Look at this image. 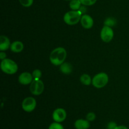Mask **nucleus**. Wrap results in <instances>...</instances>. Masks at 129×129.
<instances>
[{
	"label": "nucleus",
	"mask_w": 129,
	"mask_h": 129,
	"mask_svg": "<svg viewBox=\"0 0 129 129\" xmlns=\"http://www.w3.org/2000/svg\"><path fill=\"white\" fill-rule=\"evenodd\" d=\"M20 3L24 7H30L33 5L34 0H18Z\"/></svg>",
	"instance_id": "18"
},
{
	"label": "nucleus",
	"mask_w": 129,
	"mask_h": 129,
	"mask_svg": "<svg viewBox=\"0 0 129 129\" xmlns=\"http://www.w3.org/2000/svg\"><path fill=\"white\" fill-rule=\"evenodd\" d=\"M6 53L5 52V51H1V52H0V59H1V60H3V59H6Z\"/></svg>",
	"instance_id": "25"
},
{
	"label": "nucleus",
	"mask_w": 129,
	"mask_h": 129,
	"mask_svg": "<svg viewBox=\"0 0 129 129\" xmlns=\"http://www.w3.org/2000/svg\"><path fill=\"white\" fill-rule=\"evenodd\" d=\"M24 49V45L21 42L15 41L11 44L10 50L14 53L21 52Z\"/></svg>",
	"instance_id": "13"
},
{
	"label": "nucleus",
	"mask_w": 129,
	"mask_h": 129,
	"mask_svg": "<svg viewBox=\"0 0 129 129\" xmlns=\"http://www.w3.org/2000/svg\"><path fill=\"white\" fill-rule=\"evenodd\" d=\"M67 57V52L63 47H57L51 52L49 57L50 61L53 65L60 66L65 62Z\"/></svg>",
	"instance_id": "1"
},
{
	"label": "nucleus",
	"mask_w": 129,
	"mask_h": 129,
	"mask_svg": "<svg viewBox=\"0 0 129 129\" xmlns=\"http://www.w3.org/2000/svg\"><path fill=\"white\" fill-rule=\"evenodd\" d=\"M86 119L87 120L89 121V122H93V121L96 119V114L94 112H89V113L86 115Z\"/></svg>",
	"instance_id": "22"
},
{
	"label": "nucleus",
	"mask_w": 129,
	"mask_h": 129,
	"mask_svg": "<svg viewBox=\"0 0 129 129\" xmlns=\"http://www.w3.org/2000/svg\"><path fill=\"white\" fill-rule=\"evenodd\" d=\"M80 1L84 6H92L96 3L97 0H80Z\"/></svg>",
	"instance_id": "20"
},
{
	"label": "nucleus",
	"mask_w": 129,
	"mask_h": 129,
	"mask_svg": "<svg viewBox=\"0 0 129 129\" xmlns=\"http://www.w3.org/2000/svg\"><path fill=\"white\" fill-rule=\"evenodd\" d=\"M116 21L113 18H108L105 20V21L104 24L106 26H108L110 27H112V26H114L115 25Z\"/></svg>",
	"instance_id": "19"
},
{
	"label": "nucleus",
	"mask_w": 129,
	"mask_h": 129,
	"mask_svg": "<svg viewBox=\"0 0 129 129\" xmlns=\"http://www.w3.org/2000/svg\"><path fill=\"white\" fill-rule=\"evenodd\" d=\"M79 11L81 13L82 15H83V14H84L86 12V8L85 6H84V5H83V6H81L80 8H79Z\"/></svg>",
	"instance_id": "24"
},
{
	"label": "nucleus",
	"mask_w": 129,
	"mask_h": 129,
	"mask_svg": "<svg viewBox=\"0 0 129 129\" xmlns=\"http://www.w3.org/2000/svg\"><path fill=\"white\" fill-rule=\"evenodd\" d=\"M80 21L82 26L85 29L91 28L94 25V21H93V18L86 14H84L82 15Z\"/></svg>",
	"instance_id": "10"
},
{
	"label": "nucleus",
	"mask_w": 129,
	"mask_h": 129,
	"mask_svg": "<svg viewBox=\"0 0 129 129\" xmlns=\"http://www.w3.org/2000/svg\"><path fill=\"white\" fill-rule=\"evenodd\" d=\"M44 83L40 79H34L30 86V91L35 96H39L44 91Z\"/></svg>",
	"instance_id": "5"
},
{
	"label": "nucleus",
	"mask_w": 129,
	"mask_h": 129,
	"mask_svg": "<svg viewBox=\"0 0 129 129\" xmlns=\"http://www.w3.org/2000/svg\"><path fill=\"white\" fill-rule=\"evenodd\" d=\"M108 79L109 78L107 73H98L92 79V84L96 88H102L108 84Z\"/></svg>",
	"instance_id": "4"
},
{
	"label": "nucleus",
	"mask_w": 129,
	"mask_h": 129,
	"mask_svg": "<svg viewBox=\"0 0 129 129\" xmlns=\"http://www.w3.org/2000/svg\"><path fill=\"white\" fill-rule=\"evenodd\" d=\"M81 5L80 0H71L69 3V7L72 10L78 11L81 8Z\"/></svg>",
	"instance_id": "16"
},
{
	"label": "nucleus",
	"mask_w": 129,
	"mask_h": 129,
	"mask_svg": "<svg viewBox=\"0 0 129 129\" xmlns=\"http://www.w3.org/2000/svg\"><path fill=\"white\" fill-rule=\"evenodd\" d=\"M60 71L63 74L68 75V74H70L73 71V67L70 63L64 62L60 66Z\"/></svg>",
	"instance_id": "14"
},
{
	"label": "nucleus",
	"mask_w": 129,
	"mask_h": 129,
	"mask_svg": "<svg viewBox=\"0 0 129 129\" xmlns=\"http://www.w3.org/2000/svg\"><path fill=\"white\" fill-rule=\"evenodd\" d=\"M66 111L62 108H56L52 113V119L55 122L61 123L66 119Z\"/></svg>",
	"instance_id": "8"
},
{
	"label": "nucleus",
	"mask_w": 129,
	"mask_h": 129,
	"mask_svg": "<svg viewBox=\"0 0 129 129\" xmlns=\"http://www.w3.org/2000/svg\"><path fill=\"white\" fill-rule=\"evenodd\" d=\"M113 36H114V32H113V30L112 27L105 25L102 28V30H101L100 37L102 40L104 42L108 43L112 41Z\"/></svg>",
	"instance_id": "7"
},
{
	"label": "nucleus",
	"mask_w": 129,
	"mask_h": 129,
	"mask_svg": "<svg viewBox=\"0 0 129 129\" xmlns=\"http://www.w3.org/2000/svg\"><path fill=\"white\" fill-rule=\"evenodd\" d=\"M1 69L5 74L12 75L18 71V67L14 60L6 58L1 60Z\"/></svg>",
	"instance_id": "2"
},
{
	"label": "nucleus",
	"mask_w": 129,
	"mask_h": 129,
	"mask_svg": "<svg viewBox=\"0 0 129 129\" xmlns=\"http://www.w3.org/2000/svg\"><path fill=\"white\" fill-rule=\"evenodd\" d=\"M48 129H64V128L60 123L54 122L49 125Z\"/></svg>",
	"instance_id": "17"
},
{
	"label": "nucleus",
	"mask_w": 129,
	"mask_h": 129,
	"mask_svg": "<svg viewBox=\"0 0 129 129\" xmlns=\"http://www.w3.org/2000/svg\"><path fill=\"white\" fill-rule=\"evenodd\" d=\"M37 107V102L33 97H27L23 100L21 103L22 109L27 113H30L34 111Z\"/></svg>",
	"instance_id": "6"
},
{
	"label": "nucleus",
	"mask_w": 129,
	"mask_h": 129,
	"mask_svg": "<svg viewBox=\"0 0 129 129\" xmlns=\"http://www.w3.org/2000/svg\"><path fill=\"white\" fill-rule=\"evenodd\" d=\"M117 124L115 122H110L107 124V129H115L117 127Z\"/></svg>",
	"instance_id": "23"
},
{
	"label": "nucleus",
	"mask_w": 129,
	"mask_h": 129,
	"mask_svg": "<svg viewBox=\"0 0 129 129\" xmlns=\"http://www.w3.org/2000/svg\"><path fill=\"white\" fill-rule=\"evenodd\" d=\"M82 13L78 10H71L66 13L64 15L63 20L68 25H75L81 21Z\"/></svg>",
	"instance_id": "3"
},
{
	"label": "nucleus",
	"mask_w": 129,
	"mask_h": 129,
	"mask_svg": "<svg viewBox=\"0 0 129 129\" xmlns=\"http://www.w3.org/2000/svg\"><path fill=\"white\" fill-rule=\"evenodd\" d=\"M65 1H71V0H65Z\"/></svg>",
	"instance_id": "27"
},
{
	"label": "nucleus",
	"mask_w": 129,
	"mask_h": 129,
	"mask_svg": "<svg viewBox=\"0 0 129 129\" xmlns=\"http://www.w3.org/2000/svg\"><path fill=\"white\" fill-rule=\"evenodd\" d=\"M34 79L32 74H30L28 72H23L18 76V82L22 85L30 84Z\"/></svg>",
	"instance_id": "9"
},
{
	"label": "nucleus",
	"mask_w": 129,
	"mask_h": 129,
	"mask_svg": "<svg viewBox=\"0 0 129 129\" xmlns=\"http://www.w3.org/2000/svg\"><path fill=\"white\" fill-rule=\"evenodd\" d=\"M31 74L34 79H40L42 77V71L40 69H35Z\"/></svg>",
	"instance_id": "21"
},
{
	"label": "nucleus",
	"mask_w": 129,
	"mask_h": 129,
	"mask_svg": "<svg viewBox=\"0 0 129 129\" xmlns=\"http://www.w3.org/2000/svg\"><path fill=\"white\" fill-rule=\"evenodd\" d=\"M80 81L83 85L89 86L92 84V78L88 74H83L80 77Z\"/></svg>",
	"instance_id": "15"
},
{
	"label": "nucleus",
	"mask_w": 129,
	"mask_h": 129,
	"mask_svg": "<svg viewBox=\"0 0 129 129\" xmlns=\"http://www.w3.org/2000/svg\"><path fill=\"white\" fill-rule=\"evenodd\" d=\"M115 129H128V128L125 125H118Z\"/></svg>",
	"instance_id": "26"
},
{
	"label": "nucleus",
	"mask_w": 129,
	"mask_h": 129,
	"mask_svg": "<svg viewBox=\"0 0 129 129\" xmlns=\"http://www.w3.org/2000/svg\"><path fill=\"white\" fill-rule=\"evenodd\" d=\"M11 42L8 37L5 35L0 36V51H6L8 50L11 46Z\"/></svg>",
	"instance_id": "11"
},
{
	"label": "nucleus",
	"mask_w": 129,
	"mask_h": 129,
	"mask_svg": "<svg viewBox=\"0 0 129 129\" xmlns=\"http://www.w3.org/2000/svg\"><path fill=\"white\" fill-rule=\"evenodd\" d=\"M76 129H88L90 127V122L86 119H78L74 123Z\"/></svg>",
	"instance_id": "12"
}]
</instances>
